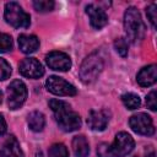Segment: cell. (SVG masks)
Here are the masks:
<instances>
[{
  "label": "cell",
  "mask_w": 157,
  "mask_h": 157,
  "mask_svg": "<svg viewBox=\"0 0 157 157\" xmlns=\"http://www.w3.org/2000/svg\"><path fill=\"white\" fill-rule=\"evenodd\" d=\"M49 107L54 112L55 120L59 125V128L66 132L75 131L81 126V118L80 115L71 110L70 105L60 99H50Z\"/></svg>",
  "instance_id": "cell-1"
},
{
  "label": "cell",
  "mask_w": 157,
  "mask_h": 157,
  "mask_svg": "<svg viewBox=\"0 0 157 157\" xmlns=\"http://www.w3.org/2000/svg\"><path fill=\"white\" fill-rule=\"evenodd\" d=\"M135 146L134 139L128 132H118L112 145L101 144L97 148L98 157H124L132 151Z\"/></svg>",
  "instance_id": "cell-2"
},
{
  "label": "cell",
  "mask_w": 157,
  "mask_h": 157,
  "mask_svg": "<svg viewBox=\"0 0 157 157\" xmlns=\"http://www.w3.org/2000/svg\"><path fill=\"white\" fill-rule=\"evenodd\" d=\"M124 28L128 39L132 43H137L144 38L145 25L141 20V15L136 7H129L124 13Z\"/></svg>",
  "instance_id": "cell-3"
},
{
  "label": "cell",
  "mask_w": 157,
  "mask_h": 157,
  "mask_svg": "<svg viewBox=\"0 0 157 157\" xmlns=\"http://www.w3.org/2000/svg\"><path fill=\"white\" fill-rule=\"evenodd\" d=\"M103 66H104V61L102 55L98 52L91 53L88 56H86V59L82 61L80 66L78 75L81 81L83 83H92L93 81L97 80V77L102 72Z\"/></svg>",
  "instance_id": "cell-4"
},
{
  "label": "cell",
  "mask_w": 157,
  "mask_h": 157,
  "mask_svg": "<svg viewBox=\"0 0 157 157\" xmlns=\"http://www.w3.org/2000/svg\"><path fill=\"white\" fill-rule=\"evenodd\" d=\"M4 17L6 22L15 28H27L31 23L29 15L15 1H10L5 5Z\"/></svg>",
  "instance_id": "cell-5"
},
{
  "label": "cell",
  "mask_w": 157,
  "mask_h": 157,
  "mask_svg": "<svg viewBox=\"0 0 157 157\" xmlns=\"http://www.w3.org/2000/svg\"><path fill=\"white\" fill-rule=\"evenodd\" d=\"M7 94V104L10 109H17L20 108L26 98H27V88L26 85L21 80H13L6 90Z\"/></svg>",
  "instance_id": "cell-6"
},
{
  "label": "cell",
  "mask_w": 157,
  "mask_h": 157,
  "mask_svg": "<svg viewBox=\"0 0 157 157\" xmlns=\"http://www.w3.org/2000/svg\"><path fill=\"white\" fill-rule=\"evenodd\" d=\"M130 128L140 134V135H146V136H151L155 134V126H153V121L151 119L150 115H147L146 113H137L134 114L130 120H129Z\"/></svg>",
  "instance_id": "cell-7"
},
{
  "label": "cell",
  "mask_w": 157,
  "mask_h": 157,
  "mask_svg": "<svg viewBox=\"0 0 157 157\" xmlns=\"http://www.w3.org/2000/svg\"><path fill=\"white\" fill-rule=\"evenodd\" d=\"M45 87L49 92L56 96H75L77 93L75 86L59 76H49L45 82Z\"/></svg>",
  "instance_id": "cell-8"
},
{
  "label": "cell",
  "mask_w": 157,
  "mask_h": 157,
  "mask_svg": "<svg viewBox=\"0 0 157 157\" xmlns=\"http://www.w3.org/2000/svg\"><path fill=\"white\" fill-rule=\"evenodd\" d=\"M20 74L28 78H39L44 74L42 64L34 58H26L20 63Z\"/></svg>",
  "instance_id": "cell-9"
},
{
  "label": "cell",
  "mask_w": 157,
  "mask_h": 157,
  "mask_svg": "<svg viewBox=\"0 0 157 157\" xmlns=\"http://www.w3.org/2000/svg\"><path fill=\"white\" fill-rule=\"evenodd\" d=\"M47 65L56 71H67L71 67V59L63 52H50L45 56Z\"/></svg>",
  "instance_id": "cell-10"
},
{
  "label": "cell",
  "mask_w": 157,
  "mask_h": 157,
  "mask_svg": "<svg viewBox=\"0 0 157 157\" xmlns=\"http://www.w3.org/2000/svg\"><path fill=\"white\" fill-rule=\"evenodd\" d=\"M86 13L90 17L91 26L96 29H101L108 23V16H107L105 11L103 9H101L99 6H96L93 4L87 5L86 6Z\"/></svg>",
  "instance_id": "cell-11"
},
{
  "label": "cell",
  "mask_w": 157,
  "mask_h": 157,
  "mask_svg": "<svg viewBox=\"0 0 157 157\" xmlns=\"http://www.w3.org/2000/svg\"><path fill=\"white\" fill-rule=\"evenodd\" d=\"M109 121V113L104 109L101 110H91L87 118V124L92 130L102 131L107 128Z\"/></svg>",
  "instance_id": "cell-12"
},
{
  "label": "cell",
  "mask_w": 157,
  "mask_h": 157,
  "mask_svg": "<svg viewBox=\"0 0 157 157\" xmlns=\"http://www.w3.org/2000/svg\"><path fill=\"white\" fill-rule=\"evenodd\" d=\"M156 80H157V66L155 64L142 67L136 76L137 83L142 87L152 86L156 82Z\"/></svg>",
  "instance_id": "cell-13"
},
{
  "label": "cell",
  "mask_w": 157,
  "mask_h": 157,
  "mask_svg": "<svg viewBox=\"0 0 157 157\" xmlns=\"http://www.w3.org/2000/svg\"><path fill=\"white\" fill-rule=\"evenodd\" d=\"M1 156L2 157H25L23 152L20 147V142L17 141V139L13 135L9 136L5 140V142L2 144Z\"/></svg>",
  "instance_id": "cell-14"
},
{
  "label": "cell",
  "mask_w": 157,
  "mask_h": 157,
  "mask_svg": "<svg viewBox=\"0 0 157 157\" xmlns=\"http://www.w3.org/2000/svg\"><path fill=\"white\" fill-rule=\"evenodd\" d=\"M18 47L22 53L31 54L38 49L39 39L33 34H20L18 36Z\"/></svg>",
  "instance_id": "cell-15"
},
{
  "label": "cell",
  "mask_w": 157,
  "mask_h": 157,
  "mask_svg": "<svg viewBox=\"0 0 157 157\" xmlns=\"http://www.w3.org/2000/svg\"><path fill=\"white\" fill-rule=\"evenodd\" d=\"M72 151L74 155L76 157H87L90 153V146H88V141L86 140L85 136L82 135H77L72 139Z\"/></svg>",
  "instance_id": "cell-16"
},
{
  "label": "cell",
  "mask_w": 157,
  "mask_h": 157,
  "mask_svg": "<svg viewBox=\"0 0 157 157\" xmlns=\"http://www.w3.org/2000/svg\"><path fill=\"white\" fill-rule=\"evenodd\" d=\"M27 121H28L29 129L33 130V131H36V132L42 131L43 128H44V125H45V118H44L43 113L37 112V110L31 112V113L28 114Z\"/></svg>",
  "instance_id": "cell-17"
},
{
  "label": "cell",
  "mask_w": 157,
  "mask_h": 157,
  "mask_svg": "<svg viewBox=\"0 0 157 157\" xmlns=\"http://www.w3.org/2000/svg\"><path fill=\"white\" fill-rule=\"evenodd\" d=\"M121 101L128 109H136L141 104V99L135 93H125L121 96Z\"/></svg>",
  "instance_id": "cell-18"
},
{
  "label": "cell",
  "mask_w": 157,
  "mask_h": 157,
  "mask_svg": "<svg viewBox=\"0 0 157 157\" xmlns=\"http://www.w3.org/2000/svg\"><path fill=\"white\" fill-rule=\"evenodd\" d=\"M49 157H69L67 148L63 144H54L49 147L48 151Z\"/></svg>",
  "instance_id": "cell-19"
},
{
  "label": "cell",
  "mask_w": 157,
  "mask_h": 157,
  "mask_svg": "<svg viewBox=\"0 0 157 157\" xmlns=\"http://www.w3.org/2000/svg\"><path fill=\"white\" fill-rule=\"evenodd\" d=\"M54 1L50 0H36L33 1V6L38 12H48L54 9Z\"/></svg>",
  "instance_id": "cell-20"
},
{
  "label": "cell",
  "mask_w": 157,
  "mask_h": 157,
  "mask_svg": "<svg viewBox=\"0 0 157 157\" xmlns=\"http://www.w3.org/2000/svg\"><path fill=\"white\" fill-rule=\"evenodd\" d=\"M12 38L6 33H0V53H7L12 49Z\"/></svg>",
  "instance_id": "cell-21"
},
{
  "label": "cell",
  "mask_w": 157,
  "mask_h": 157,
  "mask_svg": "<svg viewBox=\"0 0 157 157\" xmlns=\"http://www.w3.org/2000/svg\"><path fill=\"white\" fill-rule=\"evenodd\" d=\"M114 48L117 50V53L120 55V56H126L128 55V40L123 37L115 39L114 42Z\"/></svg>",
  "instance_id": "cell-22"
},
{
  "label": "cell",
  "mask_w": 157,
  "mask_h": 157,
  "mask_svg": "<svg viewBox=\"0 0 157 157\" xmlns=\"http://www.w3.org/2000/svg\"><path fill=\"white\" fill-rule=\"evenodd\" d=\"M10 75H11V66H10V64L6 60L0 58V81H4L6 78H9Z\"/></svg>",
  "instance_id": "cell-23"
},
{
  "label": "cell",
  "mask_w": 157,
  "mask_h": 157,
  "mask_svg": "<svg viewBox=\"0 0 157 157\" xmlns=\"http://www.w3.org/2000/svg\"><path fill=\"white\" fill-rule=\"evenodd\" d=\"M146 15H147L152 27L156 28V20H157V6H156V4H151L150 6H147Z\"/></svg>",
  "instance_id": "cell-24"
},
{
  "label": "cell",
  "mask_w": 157,
  "mask_h": 157,
  "mask_svg": "<svg viewBox=\"0 0 157 157\" xmlns=\"http://www.w3.org/2000/svg\"><path fill=\"white\" fill-rule=\"evenodd\" d=\"M146 105L147 108H150L151 110H156L157 109V99H156V91H151L147 97H146Z\"/></svg>",
  "instance_id": "cell-25"
},
{
  "label": "cell",
  "mask_w": 157,
  "mask_h": 157,
  "mask_svg": "<svg viewBox=\"0 0 157 157\" xmlns=\"http://www.w3.org/2000/svg\"><path fill=\"white\" fill-rule=\"evenodd\" d=\"M5 132H6V121L4 117L0 114V136H2Z\"/></svg>",
  "instance_id": "cell-26"
},
{
  "label": "cell",
  "mask_w": 157,
  "mask_h": 157,
  "mask_svg": "<svg viewBox=\"0 0 157 157\" xmlns=\"http://www.w3.org/2000/svg\"><path fill=\"white\" fill-rule=\"evenodd\" d=\"M146 157H156V155H155V152H151L148 156H146Z\"/></svg>",
  "instance_id": "cell-27"
},
{
  "label": "cell",
  "mask_w": 157,
  "mask_h": 157,
  "mask_svg": "<svg viewBox=\"0 0 157 157\" xmlns=\"http://www.w3.org/2000/svg\"><path fill=\"white\" fill-rule=\"evenodd\" d=\"M1 101H2V94H1V91H0V103H1Z\"/></svg>",
  "instance_id": "cell-28"
},
{
  "label": "cell",
  "mask_w": 157,
  "mask_h": 157,
  "mask_svg": "<svg viewBox=\"0 0 157 157\" xmlns=\"http://www.w3.org/2000/svg\"><path fill=\"white\" fill-rule=\"evenodd\" d=\"M134 157H137V156H134Z\"/></svg>",
  "instance_id": "cell-29"
}]
</instances>
